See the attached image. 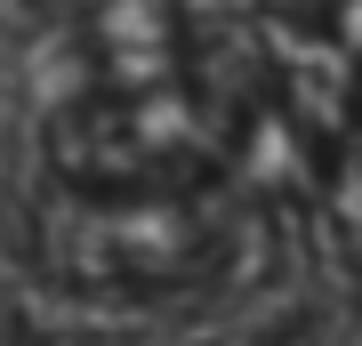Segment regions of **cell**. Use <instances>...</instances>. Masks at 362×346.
I'll use <instances>...</instances> for the list:
<instances>
[{
    "label": "cell",
    "mask_w": 362,
    "mask_h": 346,
    "mask_svg": "<svg viewBox=\"0 0 362 346\" xmlns=\"http://www.w3.org/2000/svg\"><path fill=\"white\" fill-rule=\"evenodd\" d=\"M218 154V121L185 81H105L57 121L65 193H177Z\"/></svg>",
    "instance_id": "obj_1"
},
{
    "label": "cell",
    "mask_w": 362,
    "mask_h": 346,
    "mask_svg": "<svg viewBox=\"0 0 362 346\" xmlns=\"http://www.w3.org/2000/svg\"><path fill=\"white\" fill-rule=\"evenodd\" d=\"M233 242L226 209L202 202L194 185L177 193H65V218L49 226V250L73 282L97 290H169L218 274Z\"/></svg>",
    "instance_id": "obj_2"
}]
</instances>
